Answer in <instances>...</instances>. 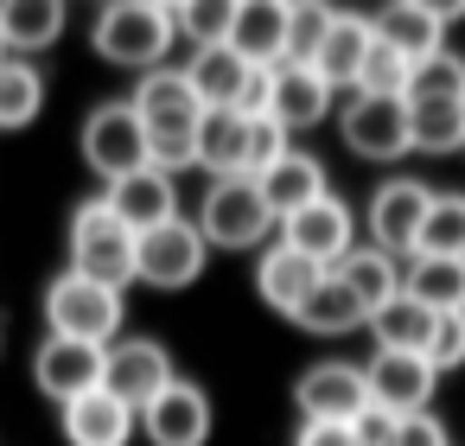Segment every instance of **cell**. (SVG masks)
<instances>
[{
	"label": "cell",
	"instance_id": "41",
	"mask_svg": "<svg viewBox=\"0 0 465 446\" xmlns=\"http://www.w3.org/2000/svg\"><path fill=\"white\" fill-rule=\"evenodd\" d=\"M395 421H401V414H389V408L370 401V408L351 421V440H357V446H395Z\"/></svg>",
	"mask_w": 465,
	"mask_h": 446
},
{
	"label": "cell",
	"instance_id": "3",
	"mask_svg": "<svg viewBox=\"0 0 465 446\" xmlns=\"http://www.w3.org/2000/svg\"><path fill=\"white\" fill-rule=\"evenodd\" d=\"M122 319H128L122 293L84 281V274H71V268L45 287V332H52V338H84V344H103V351H109V344L122 338Z\"/></svg>",
	"mask_w": 465,
	"mask_h": 446
},
{
	"label": "cell",
	"instance_id": "1",
	"mask_svg": "<svg viewBox=\"0 0 465 446\" xmlns=\"http://www.w3.org/2000/svg\"><path fill=\"white\" fill-rule=\"evenodd\" d=\"M179 45V20L166 0H115V7L96 14L90 26V52L103 64H122V71H166V52Z\"/></svg>",
	"mask_w": 465,
	"mask_h": 446
},
{
	"label": "cell",
	"instance_id": "11",
	"mask_svg": "<svg viewBox=\"0 0 465 446\" xmlns=\"http://www.w3.org/2000/svg\"><path fill=\"white\" fill-rule=\"evenodd\" d=\"M293 408H300V421H331V427H351V421L370 408L363 363L325 357V363L300 370V382H293Z\"/></svg>",
	"mask_w": 465,
	"mask_h": 446
},
{
	"label": "cell",
	"instance_id": "8",
	"mask_svg": "<svg viewBox=\"0 0 465 446\" xmlns=\"http://www.w3.org/2000/svg\"><path fill=\"white\" fill-rule=\"evenodd\" d=\"M179 382V370H173V351L160 344V338H115L109 344V363H103V389L122 401V408H147V401H160L166 389Z\"/></svg>",
	"mask_w": 465,
	"mask_h": 446
},
{
	"label": "cell",
	"instance_id": "16",
	"mask_svg": "<svg viewBox=\"0 0 465 446\" xmlns=\"http://www.w3.org/2000/svg\"><path fill=\"white\" fill-rule=\"evenodd\" d=\"M103 204H109L134 236H147V230H160V223H173V217H179V179H173V173H160V166H141V173L115 179V185L103 192Z\"/></svg>",
	"mask_w": 465,
	"mask_h": 446
},
{
	"label": "cell",
	"instance_id": "28",
	"mask_svg": "<svg viewBox=\"0 0 465 446\" xmlns=\"http://www.w3.org/2000/svg\"><path fill=\"white\" fill-rule=\"evenodd\" d=\"M58 33H64V0H7L0 7L7 58L14 52H45V45H58Z\"/></svg>",
	"mask_w": 465,
	"mask_h": 446
},
{
	"label": "cell",
	"instance_id": "4",
	"mask_svg": "<svg viewBox=\"0 0 465 446\" xmlns=\"http://www.w3.org/2000/svg\"><path fill=\"white\" fill-rule=\"evenodd\" d=\"M192 223L204 230L211 249H262L281 230V217L262 204L255 179H211V192H204V204H198Z\"/></svg>",
	"mask_w": 465,
	"mask_h": 446
},
{
	"label": "cell",
	"instance_id": "31",
	"mask_svg": "<svg viewBox=\"0 0 465 446\" xmlns=\"http://www.w3.org/2000/svg\"><path fill=\"white\" fill-rule=\"evenodd\" d=\"M408 147L414 154H459L465 147V103H408Z\"/></svg>",
	"mask_w": 465,
	"mask_h": 446
},
{
	"label": "cell",
	"instance_id": "43",
	"mask_svg": "<svg viewBox=\"0 0 465 446\" xmlns=\"http://www.w3.org/2000/svg\"><path fill=\"white\" fill-rule=\"evenodd\" d=\"M0 64H7V39H0Z\"/></svg>",
	"mask_w": 465,
	"mask_h": 446
},
{
	"label": "cell",
	"instance_id": "6",
	"mask_svg": "<svg viewBox=\"0 0 465 446\" xmlns=\"http://www.w3.org/2000/svg\"><path fill=\"white\" fill-rule=\"evenodd\" d=\"M204 262H211V243H204V230H198L192 217H173V223L147 230V236L134 243V281H147V287H160V293L192 287V281L204 274Z\"/></svg>",
	"mask_w": 465,
	"mask_h": 446
},
{
	"label": "cell",
	"instance_id": "7",
	"mask_svg": "<svg viewBox=\"0 0 465 446\" xmlns=\"http://www.w3.org/2000/svg\"><path fill=\"white\" fill-rule=\"evenodd\" d=\"M427 204H433V185H420V179H382V185L370 192V204H363L370 249H382V255H395V262H414Z\"/></svg>",
	"mask_w": 465,
	"mask_h": 446
},
{
	"label": "cell",
	"instance_id": "15",
	"mask_svg": "<svg viewBox=\"0 0 465 446\" xmlns=\"http://www.w3.org/2000/svg\"><path fill=\"white\" fill-rule=\"evenodd\" d=\"M211 395L198 389V382H173L160 401H147L141 408V433H147V446H211Z\"/></svg>",
	"mask_w": 465,
	"mask_h": 446
},
{
	"label": "cell",
	"instance_id": "37",
	"mask_svg": "<svg viewBox=\"0 0 465 446\" xmlns=\"http://www.w3.org/2000/svg\"><path fill=\"white\" fill-rule=\"evenodd\" d=\"M408 71H414V64L376 39V45H370V58H363V77H357V90H363V96H401V90H408ZM357 90H351V96H357Z\"/></svg>",
	"mask_w": 465,
	"mask_h": 446
},
{
	"label": "cell",
	"instance_id": "42",
	"mask_svg": "<svg viewBox=\"0 0 465 446\" xmlns=\"http://www.w3.org/2000/svg\"><path fill=\"white\" fill-rule=\"evenodd\" d=\"M293 446H357V440H351V427H331V421H300Z\"/></svg>",
	"mask_w": 465,
	"mask_h": 446
},
{
	"label": "cell",
	"instance_id": "38",
	"mask_svg": "<svg viewBox=\"0 0 465 446\" xmlns=\"http://www.w3.org/2000/svg\"><path fill=\"white\" fill-rule=\"evenodd\" d=\"M281 154H287V128L274 115H255L249 122V154H242V179H262Z\"/></svg>",
	"mask_w": 465,
	"mask_h": 446
},
{
	"label": "cell",
	"instance_id": "40",
	"mask_svg": "<svg viewBox=\"0 0 465 446\" xmlns=\"http://www.w3.org/2000/svg\"><path fill=\"white\" fill-rule=\"evenodd\" d=\"M395 446H452V440H446V421L427 408V414H401L395 421Z\"/></svg>",
	"mask_w": 465,
	"mask_h": 446
},
{
	"label": "cell",
	"instance_id": "17",
	"mask_svg": "<svg viewBox=\"0 0 465 446\" xmlns=\"http://www.w3.org/2000/svg\"><path fill=\"white\" fill-rule=\"evenodd\" d=\"M230 52H236L249 71H274V64H287V0H236Z\"/></svg>",
	"mask_w": 465,
	"mask_h": 446
},
{
	"label": "cell",
	"instance_id": "25",
	"mask_svg": "<svg viewBox=\"0 0 465 446\" xmlns=\"http://www.w3.org/2000/svg\"><path fill=\"white\" fill-rule=\"evenodd\" d=\"M242 154H249V122L236 109H204V122H198V166L211 179H242Z\"/></svg>",
	"mask_w": 465,
	"mask_h": 446
},
{
	"label": "cell",
	"instance_id": "10",
	"mask_svg": "<svg viewBox=\"0 0 465 446\" xmlns=\"http://www.w3.org/2000/svg\"><path fill=\"white\" fill-rule=\"evenodd\" d=\"M274 243H287L293 255H306V262H319L325 274L357 249V211L338 198V192H325L319 204H306V211H293L287 223H281V236Z\"/></svg>",
	"mask_w": 465,
	"mask_h": 446
},
{
	"label": "cell",
	"instance_id": "29",
	"mask_svg": "<svg viewBox=\"0 0 465 446\" xmlns=\"http://www.w3.org/2000/svg\"><path fill=\"white\" fill-rule=\"evenodd\" d=\"M293 325H306L312 338H344V332L370 325V312H363V300H357L338 274H325V281L312 287V300L300 306V319H293Z\"/></svg>",
	"mask_w": 465,
	"mask_h": 446
},
{
	"label": "cell",
	"instance_id": "27",
	"mask_svg": "<svg viewBox=\"0 0 465 446\" xmlns=\"http://www.w3.org/2000/svg\"><path fill=\"white\" fill-rule=\"evenodd\" d=\"M433 319H440V312H427L420 300L395 293L389 306H376V312H370V338H376V351H408V357H427Z\"/></svg>",
	"mask_w": 465,
	"mask_h": 446
},
{
	"label": "cell",
	"instance_id": "26",
	"mask_svg": "<svg viewBox=\"0 0 465 446\" xmlns=\"http://www.w3.org/2000/svg\"><path fill=\"white\" fill-rule=\"evenodd\" d=\"M331 274L363 300V312H376V306H389V300L401 293V262H395V255H382V249H370V243H357Z\"/></svg>",
	"mask_w": 465,
	"mask_h": 446
},
{
	"label": "cell",
	"instance_id": "5",
	"mask_svg": "<svg viewBox=\"0 0 465 446\" xmlns=\"http://www.w3.org/2000/svg\"><path fill=\"white\" fill-rule=\"evenodd\" d=\"M84 166H90L103 185H115V179L153 166V154H147V128H141V115H134L128 96H122V103H103V109L84 115Z\"/></svg>",
	"mask_w": 465,
	"mask_h": 446
},
{
	"label": "cell",
	"instance_id": "13",
	"mask_svg": "<svg viewBox=\"0 0 465 446\" xmlns=\"http://www.w3.org/2000/svg\"><path fill=\"white\" fill-rule=\"evenodd\" d=\"M103 363H109V351L103 344H84V338H52L45 332V344L33 351V382H39V395L45 401H77V395H90V389H103Z\"/></svg>",
	"mask_w": 465,
	"mask_h": 446
},
{
	"label": "cell",
	"instance_id": "35",
	"mask_svg": "<svg viewBox=\"0 0 465 446\" xmlns=\"http://www.w3.org/2000/svg\"><path fill=\"white\" fill-rule=\"evenodd\" d=\"M408 103H465V58L459 52H433L408 71Z\"/></svg>",
	"mask_w": 465,
	"mask_h": 446
},
{
	"label": "cell",
	"instance_id": "20",
	"mask_svg": "<svg viewBox=\"0 0 465 446\" xmlns=\"http://www.w3.org/2000/svg\"><path fill=\"white\" fill-rule=\"evenodd\" d=\"M58 421H64V440H71V446H128V440L141 433V414L122 408L109 389H90V395L64 401Z\"/></svg>",
	"mask_w": 465,
	"mask_h": 446
},
{
	"label": "cell",
	"instance_id": "30",
	"mask_svg": "<svg viewBox=\"0 0 465 446\" xmlns=\"http://www.w3.org/2000/svg\"><path fill=\"white\" fill-rule=\"evenodd\" d=\"M185 84L198 90L204 109H236V96H242V84H249V64H242L230 45H217V52H192Z\"/></svg>",
	"mask_w": 465,
	"mask_h": 446
},
{
	"label": "cell",
	"instance_id": "12",
	"mask_svg": "<svg viewBox=\"0 0 465 446\" xmlns=\"http://www.w3.org/2000/svg\"><path fill=\"white\" fill-rule=\"evenodd\" d=\"M338 134L357 160H401L408 154V103L401 96H351L338 109Z\"/></svg>",
	"mask_w": 465,
	"mask_h": 446
},
{
	"label": "cell",
	"instance_id": "19",
	"mask_svg": "<svg viewBox=\"0 0 465 446\" xmlns=\"http://www.w3.org/2000/svg\"><path fill=\"white\" fill-rule=\"evenodd\" d=\"M331 84L312 71V64H274V90H268V115L287 128V134H300V128H319L325 115H331Z\"/></svg>",
	"mask_w": 465,
	"mask_h": 446
},
{
	"label": "cell",
	"instance_id": "21",
	"mask_svg": "<svg viewBox=\"0 0 465 446\" xmlns=\"http://www.w3.org/2000/svg\"><path fill=\"white\" fill-rule=\"evenodd\" d=\"M325 281V268L319 262H306V255H293L287 243H268L262 249V268H255V293L281 312V319H300V306L312 300V287Z\"/></svg>",
	"mask_w": 465,
	"mask_h": 446
},
{
	"label": "cell",
	"instance_id": "14",
	"mask_svg": "<svg viewBox=\"0 0 465 446\" xmlns=\"http://www.w3.org/2000/svg\"><path fill=\"white\" fill-rule=\"evenodd\" d=\"M363 382H370L376 408H389V414H427V401L440 389V370L427 357H408V351H376L363 363Z\"/></svg>",
	"mask_w": 465,
	"mask_h": 446
},
{
	"label": "cell",
	"instance_id": "2",
	"mask_svg": "<svg viewBox=\"0 0 465 446\" xmlns=\"http://www.w3.org/2000/svg\"><path fill=\"white\" fill-rule=\"evenodd\" d=\"M134 230L103 204V198H90V204H77L71 211V274H84V281H96V287H128L134 281Z\"/></svg>",
	"mask_w": 465,
	"mask_h": 446
},
{
	"label": "cell",
	"instance_id": "36",
	"mask_svg": "<svg viewBox=\"0 0 465 446\" xmlns=\"http://www.w3.org/2000/svg\"><path fill=\"white\" fill-rule=\"evenodd\" d=\"M414 255H459L465 262V192H433Z\"/></svg>",
	"mask_w": 465,
	"mask_h": 446
},
{
	"label": "cell",
	"instance_id": "34",
	"mask_svg": "<svg viewBox=\"0 0 465 446\" xmlns=\"http://www.w3.org/2000/svg\"><path fill=\"white\" fill-rule=\"evenodd\" d=\"M173 20H179V39L192 52H217V45H230L236 0H185V7H173Z\"/></svg>",
	"mask_w": 465,
	"mask_h": 446
},
{
	"label": "cell",
	"instance_id": "9",
	"mask_svg": "<svg viewBox=\"0 0 465 446\" xmlns=\"http://www.w3.org/2000/svg\"><path fill=\"white\" fill-rule=\"evenodd\" d=\"M134 115H141V128H147V154H153V141H192L198 134V122H204V103H198V90L185 84V71H147L141 84H134Z\"/></svg>",
	"mask_w": 465,
	"mask_h": 446
},
{
	"label": "cell",
	"instance_id": "39",
	"mask_svg": "<svg viewBox=\"0 0 465 446\" xmlns=\"http://www.w3.org/2000/svg\"><path fill=\"white\" fill-rule=\"evenodd\" d=\"M427 363H433L440 376L465 363V312H440V319H433V338H427Z\"/></svg>",
	"mask_w": 465,
	"mask_h": 446
},
{
	"label": "cell",
	"instance_id": "33",
	"mask_svg": "<svg viewBox=\"0 0 465 446\" xmlns=\"http://www.w3.org/2000/svg\"><path fill=\"white\" fill-rule=\"evenodd\" d=\"M338 26V7H325V0H287V64H312L325 52Z\"/></svg>",
	"mask_w": 465,
	"mask_h": 446
},
{
	"label": "cell",
	"instance_id": "18",
	"mask_svg": "<svg viewBox=\"0 0 465 446\" xmlns=\"http://www.w3.org/2000/svg\"><path fill=\"white\" fill-rule=\"evenodd\" d=\"M370 33H376L389 52H401L408 64H420V58H433V52H446V20H440L433 0H389V7L370 20Z\"/></svg>",
	"mask_w": 465,
	"mask_h": 446
},
{
	"label": "cell",
	"instance_id": "23",
	"mask_svg": "<svg viewBox=\"0 0 465 446\" xmlns=\"http://www.w3.org/2000/svg\"><path fill=\"white\" fill-rule=\"evenodd\" d=\"M401 293L427 312H465V262L459 255H414L401 262Z\"/></svg>",
	"mask_w": 465,
	"mask_h": 446
},
{
	"label": "cell",
	"instance_id": "22",
	"mask_svg": "<svg viewBox=\"0 0 465 446\" xmlns=\"http://www.w3.org/2000/svg\"><path fill=\"white\" fill-rule=\"evenodd\" d=\"M255 185H262V204H268L281 223H287L293 211H306V204H319V198L331 192L325 166H319L312 154H293V147H287V154H281V160H274V166L255 179Z\"/></svg>",
	"mask_w": 465,
	"mask_h": 446
},
{
	"label": "cell",
	"instance_id": "24",
	"mask_svg": "<svg viewBox=\"0 0 465 446\" xmlns=\"http://www.w3.org/2000/svg\"><path fill=\"white\" fill-rule=\"evenodd\" d=\"M370 45H376L370 20H363V14H338V26H331L325 52L312 58V71H319V77H325L331 90H357V77H363V58H370Z\"/></svg>",
	"mask_w": 465,
	"mask_h": 446
},
{
	"label": "cell",
	"instance_id": "32",
	"mask_svg": "<svg viewBox=\"0 0 465 446\" xmlns=\"http://www.w3.org/2000/svg\"><path fill=\"white\" fill-rule=\"evenodd\" d=\"M45 109V77L33 58H7L0 64V128H26Z\"/></svg>",
	"mask_w": 465,
	"mask_h": 446
}]
</instances>
